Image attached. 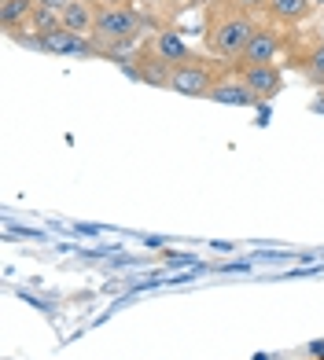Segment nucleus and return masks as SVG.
<instances>
[{
  "mask_svg": "<svg viewBox=\"0 0 324 360\" xmlns=\"http://www.w3.org/2000/svg\"><path fill=\"white\" fill-rule=\"evenodd\" d=\"M254 22L247 19L243 11H221L214 22H210V52H214L218 59H225V63H239L243 59V52H247V44H251V37H254Z\"/></svg>",
  "mask_w": 324,
  "mask_h": 360,
  "instance_id": "1",
  "label": "nucleus"
},
{
  "mask_svg": "<svg viewBox=\"0 0 324 360\" xmlns=\"http://www.w3.org/2000/svg\"><path fill=\"white\" fill-rule=\"evenodd\" d=\"M140 15L133 8H122V4H107L100 8V15H96V41H104V44H129L137 34H140Z\"/></svg>",
  "mask_w": 324,
  "mask_h": 360,
  "instance_id": "2",
  "label": "nucleus"
},
{
  "mask_svg": "<svg viewBox=\"0 0 324 360\" xmlns=\"http://www.w3.org/2000/svg\"><path fill=\"white\" fill-rule=\"evenodd\" d=\"M214 85H218L214 70H210L206 63H199L196 56L185 59V63H177L173 74H170V89L181 92V96H210Z\"/></svg>",
  "mask_w": 324,
  "mask_h": 360,
  "instance_id": "3",
  "label": "nucleus"
},
{
  "mask_svg": "<svg viewBox=\"0 0 324 360\" xmlns=\"http://www.w3.org/2000/svg\"><path fill=\"white\" fill-rule=\"evenodd\" d=\"M239 81L258 96V100H273V96L280 92V85H284L277 63H262V67H239Z\"/></svg>",
  "mask_w": 324,
  "mask_h": 360,
  "instance_id": "4",
  "label": "nucleus"
},
{
  "mask_svg": "<svg viewBox=\"0 0 324 360\" xmlns=\"http://www.w3.org/2000/svg\"><path fill=\"white\" fill-rule=\"evenodd\" d=\"M277 52H280L277 30L262 26V30H254L247 52H243V59H239V67H262V63H273V59H277Z\"/></svg>",
  "mask_w": 324,
  "mask_h": 360,
  "instance_id": "5",
  "label": "nucleus"
},
{
  "mask_svg": "<svg viewBox=\"0 0 324 360\" xmlns=\"http://www.w3.org/2000/svg\"><path fill=\"white\" fill-rule=\"evenodd\" d=\"M37 48L56 52V56H92L96 52L89 37L70 34V30H56V34H48V37H37Z\"/></svg>",
  "mask_w": 324,
  "mask_h": 360,
  "instance_id": "6",
  "label": "nucleus"
},
{
  "mask_svg": "<svg viewBox=\"0 0 324 360\" xmlns=\"http://www.w3.org/2000/svg\"><path fill=\"white\" fill-rule=\"evenodd\" d=\"M96 15H100V8H92L89 0H74V4L63 11V30L81 34V37H92L96 34Z\"/></svg>",
  "mask_w": 324,
  "mask_h": 360,
  "instance_id": "7",
  "label": "nucleus"
},
{
  "mask_svg": "<svg viewBox=\"0 0 324 360\" xmlns=\"http://www.w3.org/2000/svg\"><path fill=\"white\" fill-rule=\"evenodd\" d=\"M151 52H155L158 59H166L170 67H177V63L192 59L188 44H185V37L177 34V30H162V34H155V41H151Z\"/></svg>",
  "mask_w": 324,
  "mask_h": 360,
  "instance_id": "8",
  "label": "nucleus"
},
{
  "mask_svg": "<svg viewBox=\"0 0 324 360\" xmlns=\"http://www.w3.org/2000/svg\"><path fill=\"white\" fill-rule=\"evenodd\" d=\"M206 100H214V103H232V107H251V103H258V96L243 85V81H218L214 89H210V96Z\"/></svg>",
  "mask_w": 324,
  "mask_h": 360,
  "instance_id": "9",
  "label": "nucleus"
},
{
  "mask_svg": "<svg viewBox=\"0 0 324 360\" xmlns=\"http://www.w3.org/2000/svg\"><path fill=\"white\" fill-rule=\"evenodd\" d=\"M34 11H37L34 0H4L0 4V19H4L8 30H19L26 22H34Z\"/></svg>",
  "mask_w": 324,
  "mask_h": 360,
  "instance_id": "10",
  "label": "nucleus"
},
{
  "mask_svg": "<svg viewBox=\"0 0 324 360\" xmlns=\"http://www.w3.org/2000/svg\"><path fill=\"white\" fill-rule=\"evenodd\" d=\"M266 8H269V15H273L277 22H302L306 15L313 11L310 0H269Z\"/></svg>",
  "mask_w": 324,
  "mask_h": 360,
  "instance_id": "11",
  "label": "nucleus"
},
{
  "mask_svg": "<svg viewBox=\"0 0 324 360\" xmlns=\"http://www.w3.org/2000/svg\"><path fill=\"white\" fill-rule=\"evenodd\" d=\"M144 81H148V85H162V89H170V74H173V67L166 59H158L155 52H148L140 59V70H137Z\"/></svg>",
  "mask_w": 324,
  "mask_h": 360,
  "instance_id": "12",
  "label": "nucleus"
},
{
  "mask_svg": "<svg viewBox=\"0 0 324 360\" xmlns=\"http://www.w3.org/2000/svg\"><path fill=\"white\" fill-rule=\"evenodd\" d=\"M306 74H310V81H317V85H324V41L313 48L310 63H306Z\"/></svg>",
  "mask_w": 324,
  "mask_h": 360,
  "instance_id": "13",
  "label": "nucleus"
},
{
  "mask_svg": "<svg viewBox=\"0 0 324 360\" xmlns=\"http://www.w3.org/2000/svg\"><path fill=\"white\" fill-rule=\"evenodd\" d=\"M34 4H37V8H52V11H67L74 0H34Z\"/></svg>",
  "mask_w": 324,
  "mask_h": 360,
  "instance_id": "14",
  "label": "nucleus"
},
{
  "mask_svg": "<svg viewBox=\"0 0 324 360\" xmlns=\"http://www.w3.org/2000/svg\"><path fill=\"white\" fill-rule=\"evenodd\" d=\"M232 4H236L239 11H247V8H262V4H269V0H232Z\"/></svg>",
  "mask_w": 324,
  "mask_h": 360,
  "instance_id": "15",
  "label": "nucleus"
},
{
  "mask_svg": "<svg viewBox=\"0 0 324 360\" xmlns=\"http://www.w3.org/2000/svg\"><path fill=\"white\" fill-rule=\"evenodd\" d=\"M310 4H313V11H317V8H324V0H310Z\"/></svg>",
  "mask_w": 324,
  "mask_h": 360,
  "instance_id": "16",
  "label": "nucleus"
}]
</instances>
